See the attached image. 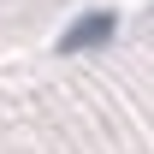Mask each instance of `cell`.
Masks as SVG:
<instances>
[{
    "mask_svg": "<svg viewBox=\"0 0 154 154\" xmlns=\"http://www.w3.org/2000/svg\"><path fill=\"white\" fill-rule=\"evenodd\" d=\"M113 12H107V6H101V12H83V18L71 24V30H65V36H59V48H65V54H77V48H95V42H107L113 36Z\"/></svg>",
    "mask_w": 154,
    "mask_h": 154,
    "instance_id": "obj_1",
    "label": "cell"
}]
</instances>
